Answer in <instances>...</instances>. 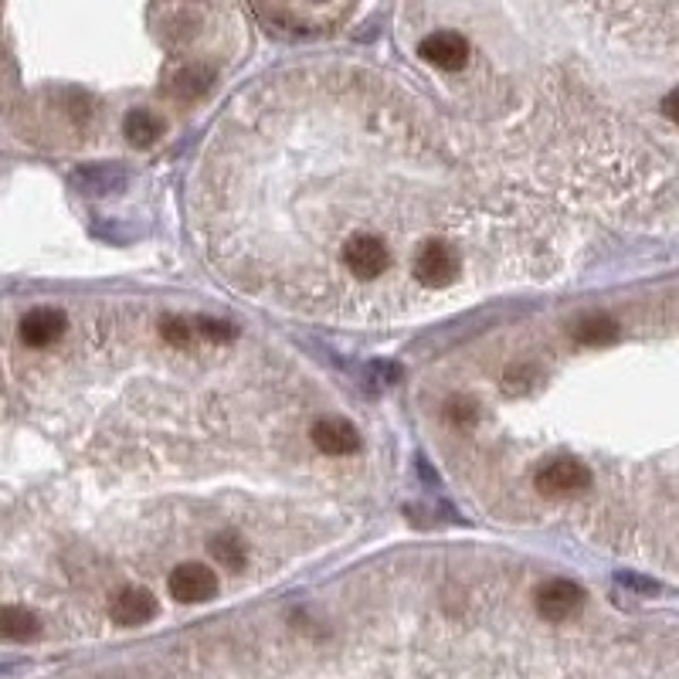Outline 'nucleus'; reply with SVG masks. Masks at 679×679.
Segmentation results:
<instances>
[{
	"mask_svg": "<svg viewBox=\"0 0 679 679\" xmlns=\"http://www.w3.org/2000/svg\"><path fill=\"white\" fill-rule=\"evenodd\" d=\"M455 272H459V259H455L452 248L442 245V242H428L415 255V279H421L425 286H432V289L449 286V282L455 279Z\"/></svg>",
	"mask_w": 679,
	"mask_h": 679,
	"instance_id": "nucleus-6",
	"label": "nucleus"
},
{
	"mask_svg": "<svg viewBox=\"0 0 679 679\" xmlns=\"http://www.w3.org/2000/svg\"><path fill=\"white\" fill-rule=\"evenodd\" d=\"M211 554L218 557L221 564L231 567V571H238V567L245 564V547L242 540H238L235 534H218L211 540Z\"/></svg>",
	"mask_w": 679,
	"mask_h": 679,
	"instance_id": "nucleus-14",
	"label": "nucleus"
},
{
	"mask_svg": "<svg viewBox=\"0 0 679 679\" xmlns=\"http://www.w3.org/2000/svg\"><path fill=\"white\" fill-rule=\"evenodd\" d=\"M214 591H218V578L211 574V567L197 561L180 564L177 571L170 574V595L184 601V605H201V601L214 598Z\"/></svg>",
	"mask_w": 679,
	"mask_h": 679,
	"instance_id": "nucleus-3",
	"label": "nucleus"
},
{
	"mask_svg": "<svg viewBox=\"0 0 679 679\" xmlns=\"http://www.w3.org/2000/svg\"><path fill=\"white\" fill-rule=\"evenodd\" d=\"M534 483H537L540 496L557 500V496L584 493V489L591 486V472L584 469L578 459H554V462H547V466L537 472Z\"/></svg>",
	"mask_w": 679,
	"mask_h": 679,
	"instance_id": "nucleus-1",
	"label": "nucleus"
},
{
	"mask_svg": "<svg viewBox=\"0 0 679 679\" xmlns=\"http://www.w3.org/2000/svg\"><path fill=\"white\" fill-rule=\"evenodd\" d=\"M574 337H578V343H588V347H605V343H612L618 337V323L612 316L595 313L574 326Z\"/></svg>",
	"mask_w": 679,
	"mask_h": 679,
	"instance_id": "nucleus-12",
	"label": "nucleus"
},
{
	"mask_svg": "<svg viewBox=\"0 0 679 679\" xmlns=\"http://www.w3.org/2000/svg\"><path fill=\"white\" fill-rule=\"evenodd\" d=\"M476 415H479V405L469 398V394H452V398L445 401V418H449L452 425L466 428L476 421Z\"/></svg>",
	"mask_w": 679,
	"mask_h": 679,
	"instance_id": "nucleus-15",
	"label": "nucleus"
},
{
	"mask_svg": "<svg viewBox=\"0 0 679 679\" xmlns=\"http://www.w3.org/2000/svg\"><path fill=\"white\" fill-rule=\"evenodd\" d=\"M309 438H313L316 449L326 455H350L360 449L357 428L343 418H320L313 428H309Z\"/></svg>",
	"mask_w": 679,
	"mask_h": 679,
	"instance_id": "nucleus-7",
	"label": "nucleus"
},
{
	"mask_svg": "<svg viewBox=\"0 0 679 679\" xmlns=\"http://www.w3.org/2000/svg\"><path fill=\"white\" fill-rule=\"evenodd\" d=\"M530 381H534V371H530V367H513L510 374H506V384H510V388H530Z\"/></svg>",
	"mask_w": 679,
	"mask_h": 679,
	"instance_id": "nucleus-18",
	"label": "nucleus"
},
{
	"mask_svg": "<svg viewBox=\"0 0 679 679\" xmlns=\"http://www.w3.org/2000/svg\"><path fill=\"white\" fill-rule=\"evenodd\" d=\"M418 55L425 58L428 65L442 68V72H459V68L469 62V41L455 31H435L421 41Z\"/></svg>",
	"mask_w": 679,
	"mask_h": 679,
	"instance_id": "nucleus-5",
	"label": "nucleus"
},
{
	"mask_svg": "<svg viewBox=\"0 0 679 679\" xmlns=\"http://www.w3.org/2000/svg\"><path fill=\"white\" fill-rule=\"evenodd\" d=\"M160 333H163V340L174 343V347H187V343H191V337H194V333H191V323L180 320V316H163Z\"/></svg>",
	"mask_w": 679,
	"mask_h": 679,
	"instance_id": "nucleus-16",
	"label": "nucleus"
},
{
	"mask_svg": "<svg viewBox=\"0 0 679 679\" xmlns=\"http://www.w3.org/2000/svg\"><path fill=\"white\" fill-rule=\"evenodd\" d=\"M197 330H201V337H208L214 343H225L235 337V330H231L228 323H221V320H201L197 323Z\"/></svg>",
	"mask_w": 679,
	"mask_h": 679,
	"instance_id": "nucleus-17",
	"label": "nucleus"
},
{
	"mask_svg": "<svg viewBox=\"0 0 679 679\" xmlns=\"http://www.w3.org/2000/svg\"><path fill=\"white\" fill-rule=\"evenodd\" d=\"M343 265H347L350 275H357V279H377V275H384V269H388V248H384L381 238L360 231V235H354L343 245Z\"/></svg>",
	"mask_w": 679,
	"mask_h": 679,
	"instance_id": "nucleus-2",
	"label": "nucleus"
},
{
	"mask_svg": "<svg viewBox=\"0 0 679 679\" xmlns=\"http://www.w3.org/2000/svg\"><path fill=\"white\" fill-rule=\"evenodd\" d=\"M157 615V598L143 588H126L113 598V618L119 625H146Z\"/></svg>",
	"mask_w": 679,
	"mask_h": 679,
	"instance_id": "nucleus-9",
	"label": "nucleus"
},
{
	"mask_svg": "<svg viewBox=\"0 0 679 679\" xmlns=\"http://www.w3.org/2000/svg\"><path fill=\"white\" fill-rule=\"evenodd\" d=\"M663 113L673 119V123H679V89H673L669 96L663 99Z\"/></svg>",
	"mask_w": 679,
	"mask_h": 679,
	"instance_id": "nucleus-19",
	"label": "nucleus"
},
{
	"mask_svg": "<svg viewBox=\"0 0 679 679\" xmlns=\"http://www.w3.org/2000/svg\"><path fill=\"white\" fill-rule=\"evenodd\" d=\"M65 333V313L51 306H38L31 313H24L21 320V340L28 347H51Z\"/></svg>",
	"mask_w": 679,
	"mask_h": 679,
	"instance_id": "nucleus-8",
	"label": "nucleus"
},
{
	"mask_svg": "<svg viewBox=\"0 0 679 679\" xmlns=\"http://www.w3.org/2000/svg\"><path fill=\"white\" fill-rule=\"evenodd\" d=\"M38 632H41V622H38V615L28 612V608H21V605L0 608V635H4V639L31 642Z\"/></svg>",
	"mask_w": 679,
	"mask_h": 679,
	"instance_id": "nucleus-10",
	"label": "nucleus"
},
{
	"mask_svg": "<svg viewBox=\"0 0 679 679\" xmlns=\"http://www.w3.org/2000/svg\"><path fill=\"white\" fill-rule=\"evenodd\" d=\"M211 85V72L204 65H184L174 75V92L180 99H201Z\"/></svg>",
	"mask_w": 679,
	"mask_h": 679,
	"instance_id": "nucleus-13",
	"label": "nucleus"
},
{
	"mask_svg": "<svg viewBox=\"0 0 679 679\" xmlns=\"http://www.w3.org/2000/svg\"><path fill=\"white\" fill-rule=\"evenodd\" d=\"M581 605H584L581 584H574L567 578L547 581L544 588L537 591V612L544 615L547 622H564V618H571Z\"/></svg>",
	"mask_w": 679,
	"mask_h": 679,
	"instance_id": "nucleus-4",
	"label": "nucleus"
},
{
	"mask_svg": "<svg viewBox=\"0 0 679 679\" xmlns=\"http://www.w3.org/2000/svg\"><path fill=\"white\" fill-rule=\"evenodd\" d=\"M123 133L133 146H153L163 136V123L153 113H146V109H133L123 123Z\"/></svg>",
	"mask_w": 679,
	"mask_h": 679,
	"instance_id": "nucleus-11",
	"label": "nucleus"
}]
</instances>
